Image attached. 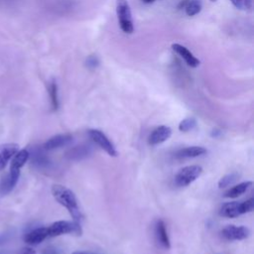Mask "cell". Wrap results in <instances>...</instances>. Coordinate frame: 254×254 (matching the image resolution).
Returning <instances> with one entry per match:
<instances>
[{"instance_id": "obj_1", "label": "cell", "mask_w": 254, "mask_h": 254, "mask_svg": "<svg viewBox=\"0 0 254 254\" xmlns=\"http://www.w3.org/2000/svg\"><path fill=\"white\" fill-rule=\"evenodd\" d=\"M52 194L59 204L69 210L75 222L80 223L83 220V213L77 205L76 198L70 189L63 185L56 184L52 187Z\"/></svg>"}, {"instance_id": "obj_2", "label": "cell", "mask_w": 254, "mask_h": 254, "mask_svg": "<svg viewBox=\"0 0 254 254\" xmlns=\"http://www.w3.org/2000/svg\"><path fill=\"white\" fill-rule=\"evenodd\" d=\"M48 230V237L56 238L63 236V234H75V236H82L83 230L80 223L68 222V221H59L52 224Z\"/></svg>"}, {"instance_id": "obj_3", "label": "cell", "mask_w": 254, "mask_h": 254, "mask_svg": "<svg viewBox=\"0 0 254 254\" xmlns=\"http://www.w3.org/2000/svg\"><path fill=\"white\" fill-rule=\"evenodd\" d=\"M116 13L117 16H119V21L121 30L124 33L132 34L134 31V27L132 22V14L127 0H117Z\"/></svg>"}, {"instance_id": "obj_4", "label": "cell", "mask_w": 254, "mask_h": 254, "mask_svg": "<svg viewBox=\"0 0 254 254\" xmlns=\"http://www.w3.org/2000/svg\"><path fill=\"white\" fill-rule=\"evenodd\" d=\"M203 173V168L198 165H191L181 169L175 177V183L179 187H187L196 181Z\"/></svg>"}, {"instance_id": "obj_5", "label": "cell", "mask_w": 254, "mask_h": 254, "mask_svg": "<svg viewBox=\"0 0 254 254\" xmlns=\"http://www.w3.org/2000/svg\"><path fill=\"white\" fill-rule=\"evenodd\" d=\"M89 136L90 139L97 145L100 146L104 151H105L111 157H116L117 151L112 144V142L107 138V136L99 129H90Z\"/></svg>"}, {"instance_id": "obj_6", "label": "cell", "mask_w": 254, "mask_h": 254, "mask_svg": "<svg viewBox=\"0 0 254 254\" xmlns=\"http://www.w3.org/2000/svg\"><path fill=\"white\" fill-rule=\"evenodd\" d=\"M223 237L227 240H243L246 239L250 231L245 226H236V225H227L222 231Z\"/></svg>"}, {"instance_id": "obj_7", "label": "cell", "mask_w": 254, "mask_h": 254, "mask_svg": "<svg viewBox=\"0 0 254 254\" xmlns=\"http://www.w3.org/2000/svg\"><path fill=\"white\" fill-rule=\"evenodd\" d=\"M171 135H172V129L168 126L161 125L152 131L148 138V143L152 146L159 145L167 141L171 137Z\"/></svg>"}, {"instance_id": "obj_8", "label": "cell", "mask_w": 254, "mask_h": 254, "mask_svg": "<svg viewBox=\"0 0 254 254\" xmlns=\"http://www.w3.org/2000/svg\"><path fill=\"white\" fill-rule=\"evenodd\" d=\"M19 151V145L16 143H5L0 145V171H2L13 156Z\"/></svg>"}, {"instance_id": "obj_9", "label": "cell", "mask_w": 254, "mask_h": 254, "mask_svg": "<svg viewBox=\"0 0 254 254\" xmlns=\"http://www.w3.org/2000/svg\"><path fill=\"white\" fill-rule=\"evenodd\" d=\"M29 157H30V153L27 149L19 150L11 159L9 172L12 174L20 175V170L27 163Z\"/></svg>"}, {"instance_id": "obj_10", "label": "cell", "mask_w": 254, "mask_h": 254, "mask_svg": "<svg viewBox=\"0 0 254 254\" xmlns=\"http://www.w3.org/2000/svg\"><path fill=\"white\" fill-rule=\"evenodd\" d=\"M73 141L71 134H58L48 139L44 144V149L51 151L69 145Z\"/></svg>"}, {"instance_id": "obj_11", "label": "cell", "mask_w": 254, "mask_h": 254, "mask_svg": "<svg viewBox=\"0 0 254 254\" xmlns=\"http://www.w3.org/2000/svg\"><path fill=\"white\" fill-rule=\"evenodd\" d=\"M47 238H49L47 227H39L26 233L24 241L30 245H37L43 242Z\"/></svg>"}, {"instance_id": "obj_12", "label": "cell", "mask_w": 254, "mask_h": 254, "mask_svg": "<svg viewBox=\"0 0 254 254\" xmlns=\"http://www.w3.org/2000/svg\"><path fill=\"white\" fill-rule=\"evenodd\" d=\"M172 49L184 59L188 66L192 68H197L200 66V61L186 47L180 44H173Z\"/></svg>"}, {"instance_id": "obj_13", "label": "cell", "mask_w": 254, "mask_h": 254, "mask_svg": "<svg viewBox=\"0 0 254 254\" xmlns=\"http://www.w3.org/2000/svg\"><path fill=\"white\" fill-rule=\"evenodd\" d=\"M19 177H20V175L12 174L10 172L6 174L0 182V194L5 196V194H9L17 185Z\"/></svg>"}, {"instance_id": "obj_14", "label": "cell", "mask_w": 254, "mask_h": 254, "mask_svg": "<svg viewBox=\"0 0 254 254\" xmlns=\"http://www.w3.org/2000/svg\"><path fill=\"white\" fill-rule=\"evenodd\" d=\"M220 214L222 217L228 219H234L241 216L242 213L240 209V203L231 202L224 204L220 210Z\"/></svg>"}, {"instance_id": "obj_15", "label": "cell", "mask_w": 254, "mask_h": 254, "mask_svg": "<svg viewBox=\"0 0 254 254\" xmlns=\"http://www.w3.org/2000/svg\"><path fill=\"white\" fill-rule=\"evenodd\" d=\"M208 151L206 148L201 146H191L179 150L176 154L177 158H196L199 156L206 154Z\"/></svg>"}, {"instance_id": "obj_16", "label": "cell", "mask_w": 254, "mask_h": 254, "mask_svg": "<svg viewBox=\"0 0 254 254\" xmlns=\"http://www.w3.org/2000/svg\"><path fill=\"white\" fill-rule=\"evenodd\" d=\"M156 237H157L158 241L161 243V245L166 248L170 249V239L168 237V232L166 229V224L162 220H159L156 224Z\"/></svg>"}, {"instance_id": "obj_17", "label": "cell", "mask_w": 254, "mask_h": 254, "mask_svg": "<svg viewBox=\"0 0 254 254\" xmlns=\"http://www.w3.org/2000/svg\"><path fill=\"white\" fill-rule=\"evenodd\" d=\"M252 185L253 183L251 181H246V182H243L237 186H234L230 188L227 192L224 193V198H228V199L238 198L241 196V194H243L244 193H246L252 187Z\"/></svg>"}, {"instance_id": "obj_18", "label": "cell", "mask_w": 254, "mask_h": 254, "mask_svg": "<svg viewBox=\"0 0 254 254\" xmlns=\"http://www.w3.org/2000/svg\"><path fill=\"white\" fill-rule=\"evenodd\" d=\"M90 154V147L76 146L67 152V158L70 160H80Z\"/></svg>"}, {"instance_id": "obj_19", "label": "cell", "mask_w": 254, "mask_h": 254, "mask_svg": "<svg viewBox=\"0 0 254 254\" xmlns=\"http://www.w3.org/2000/svg\"><path fill=\"white\" fill-rule=\"evenodd\" d=\"M203 7L201 0H188L185 6L186 14L188 16H194L201 12Z\"/></svg>"}, {"instance_id": "obj_20", "label": "cell", "mask_w": 254, "mask_h": 254, "mask_svg": "<svg viewBox=\"0 0 254 254\" xmlns=\"http://www.w3.org/2000/svg\"><path fill=\"white\" fill-rule=\"evenodd\" d=\"M239 177V173H236V172L224 176V177L219 182V188L220 189H224V188H226V187L230 186L231 184H233L234 182L238 181Z\"/></svg>"}, {"instance_id": "obj_21", "label": "cell", "mask_w": 254, "mask_h": 254, "mask_svg": "<svg viewBox=\"0 0 254 254\" xmlns=\"http://www.w3.org/2000/svg\"><path fill=\"white\" fill-rule=\"evenodd\" d=\"M197 126V120L194 117H187L179 124V130L182 132H189Z\"/></svg>"}, {"instance_id": "obj_22", "label": "cell", "mask_w": 254, "mask_h": 254, "mask_svg": "<svg viewBox=\"0 0 254 254\" xmlns=\"http://www.w3.org/2000/svg\"><path fill=\"white\" fill-rule=\"evenodd\" d=\"M49 93L51 97V104L54 110H57L59 107V100H58V87L56 82H52L49 86Z\"/></svg>"}, {"instance_id": "obj_23", "label": "cell", "mask_w": 254, "mask_h": 254, "mask_svg": "<svg viewBox=\"0 0 254 254\" xmlns=\"http://www.w3.org/2000/svg\"><path fill=\"white\" fill-rule=\"evenodd\" d=\"M230 2L240 10H249L252 7V0H230Z\"/></svg>"}, {"instance_id": "obj_24", "label": "cell", "mask_w": 254, "mask_h": 254, "mask_svg": "<svg viewBox=\"0 0 254 254\" xmlns=\"http://www.w3.org/2000/svg\"><path fill=\"white\" fill-rule=\"evenodd\" d=\"M254 209V199L251 198L243 203H240V209H241V213H248L251 212Z\"/></svg>"}, {"instance_id": "obj_25", "label": "cell", "mask_w": 254, "mask_h": 254, "mask_svg": "<svg viewBox=\"0 0 254 254\" xmlns=\"http://www.w3.org/2000/svg\"><path fill=\"white\" fill-rule=\"evenodd\" d=\"M100 64V61L99 59H97L96 56H90L88 58L87 60V66L90 69H93V68H96L97 66H99Z\"/></svg>"}, {"instance_id": "obj_26", "label": "cell", "mask_w": 254, "mask_h": 254, "mask_svg": "<svg viewBox=\"0 0 254 254\" xmlns=\"http://www.w3.org/2000/svg\"><path fill=\"white\" fill-rule=\"evenodd\" d=\"M17 254H37L36 251L31 248V247H24L20 251H19Z\"/></svg>"}, {"instance_id": "obj_27", "label": "cell", "mask_w": 254, "mask_h": 254, "mask_svg": "<svg viewBox=\"0 0 254 254\" xmlns=\"http://www.w3.org/2000/svg\"><path fill=\"white\" fill-rule=\"evenodd\" d=\"M72 254H94L91 252H88V251H75Z\"/></svg>"}, {"instance_id": "obj_28", "label": "cell", "mask_w": 254, "mask_h": 254, "mask_svg": "<svg viewBox=\"0 0 254 254\" xmlns=\"http://www.w3.org/2000/svg\"><path fill=\"white\" fill-rule=\"evenodd\" d=\"M143 1H144L145 3H148V4H149V3H153V2L155 1V0H143Z\"/></svg>"}, {"instance_id": "obj_29", "label": "cell", "mask_w": 254, "mask_h": 254, "mask_svg": "<svg viewBox=\"0 0 254 254\" xmlns=\"http://www.w3.org/2000/svg\"><path fill=\"white\" fill-rule=\"evenodd\" d=\"M210 1H211V2H216V1H217V0H210Z\"/></svg>"}]
</instances>
